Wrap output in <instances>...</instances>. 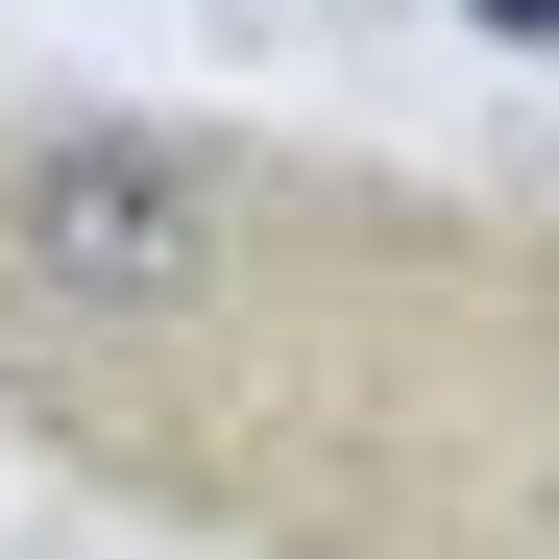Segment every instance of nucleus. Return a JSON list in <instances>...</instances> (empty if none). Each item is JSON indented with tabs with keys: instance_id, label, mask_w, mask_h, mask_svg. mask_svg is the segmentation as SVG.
I'll use <instances>...</instances> for the list:
<instances>
[{
	"instance_id": "1",
	"label": "nucleus",
	"mask_w": 559,
	"mask_h": 559,
	"mask_svg": "<svg viewBox=\"0 0 559 559\" xmlns=\"http://www.w3.org/2000/svg\"><path fill=\"white\" fill-rule=\"evenodd\" d=\"M267 267V170L195 122H0V365L98 390Z\"/></svg>"
}]
</instances>
